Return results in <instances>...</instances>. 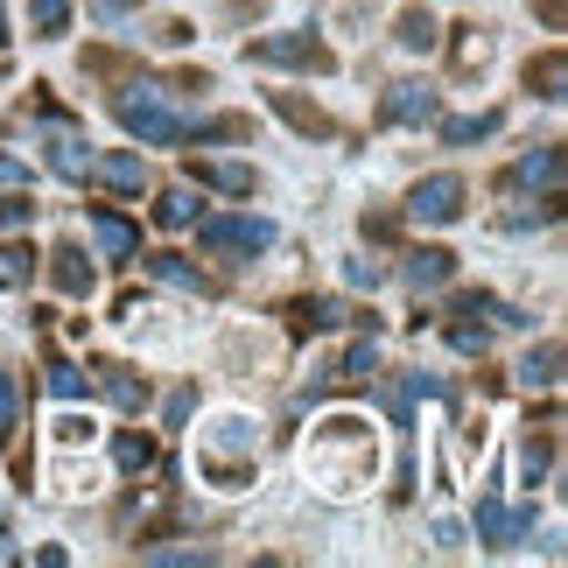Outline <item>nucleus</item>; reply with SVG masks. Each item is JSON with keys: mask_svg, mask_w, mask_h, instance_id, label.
<instances>
[{"mask_svg": "<svg viewBox=\"0 0 568 568\" xmlns=\"http://www.w3.org/2000/svg\"><path fill=\"white\" fill-rule=\"evenodd\" d=\"M120 126H126V134H141L148 148H176V141H190V120H183V113H169L155 92L120 99Z\"/></svg>", "mask_w": 568, "mask_h": 568, "instance_id": "1", "label": "nucleus"}, {"mask_svg": "<svg viewBox=\"0 0 568 568\" xmlns=\"http://www.w3.org/2000/svg\"><path fill=\"white\" fill-rule=\"evenodd\" d=\"M464 176H422L414 183V196H407V217L414 225H456L464 217Z\"/></svg>", "mask_w": 568, "mask_h": 568, "instance_id": "2", "label": "nucleus"}, {"mask_svg": "<svg viewBox=\"0 0 568 568\" xmlns=\"http://www.w3.org/2000/svg\"><path fill=\"white\" fill-rule=\"evenodd\" d=\"M196 239H204L211 253H267L274 225L267 217H196Z\"/></svg>", "mask_w": 568, "mask_h": 568, "instance_id": "3", "label": "nucleus"}, {"mask_svg": "<svg viewBox=\"0 0 568 568\" xmlns=\"http://www.w3.org/2000/svg\"><path fill=\"white\" fill-rule=\"evenodd\" d=\"M246 57H253V63H288V71H316V78L337 71V57L323 50L316 36H260Z\"/></svg>", "mask_w": 568, "mask_h": 568, "instance_id": "4", "label": "nucleus"}, {"mask_svg": "<svg viewBox=\"0 0 568 568\" xmlns=\"http://www.w3.org/2000/svg\"><path fill=\"white\" fill-rule=\"evenodd\" d=\"M379 120H386V126H414V120H435V92H428V84H414V78L386 84V99H379Z\"/></svg>", "mask_w": 568, "mask_h": 568, "instance_id": "5", "label": "nucleus"}, {"mask_svg": "<svg viewBox=\"0 0 568 568\" xmlns=\"http://www.w3.org/2000/svg\"><path fill=\"white\" fill-rule=\"evenodd\" d=\"M477 534H485L491 548H513V540L534 534V513H513V506H498V498H477Z\"/></svg>", "mask_w": 568, "mask_h": 568, "instance_id": "6", "label": "nucleus"}, {"mask_svg": "<svg viewBox=\"0 0 568 568\" xmlns=\"http://www.w3.org/2000/svg\"><path fill=\"white\" fill-rule=\"evenodd\" d=\"M92 239H99L113 260H134V253H141V225H126L120 211H92Z\"/></svg>", "mask_w": 568, "mask_h": 568, "instance_id": "7", "label": "nucleus"}, {"mask_svg": "<svg viewBox=\"0 0 568 568\" xmlns=\"http://www.w3.org/2000/svg\"><path fill=\"white\" fill-rule=\"evenodd\" d=\"M50 281H57L63 295L84 302V295H92V260H84L78 246H57V253H50Z\"/></svg>", "mask_w": 568, "mask_h": 568, "instance_id": "8", "label": "nucleus"}, {"mask_svg": "<svg viewBox=\"0 0 568 568\" xmlns=\"http://www.w3.org/2000/svg\"><path fill=\"white\" fill-rule=\"evenodd\" d=\"M407 288H443V281L456 274V253H443V246H422V253H407Z\"/></svg>", "mask_w": 568, "mask_h": 568, "instance_id": "9", "label": "nucleus"}, {"mask_svg": "<svg viewBox=\"0 0 568 568\" xmlns=\"http://www.w3.org/2000/svg\"><path fill=\"white\" fill-rule=\"evenodd\" d=\"M50 162H57V176H71V183H78V176H92V162H99V155H92V148H84L78 134H63V126H57V134H50Z\"/></svg>", "mask_w": 568, "mask_h": 568, "instance_id": "10", "label": "nucleus"}, {"mask_svg": "<svg viewBox=\"0 0 568 568\" xmlns=\"http://www.w3.org/2000/svg\"><path fill=\"white\" fill-rule=\"evenodd\" d=\"M196 217H204V204H196L190 190H162L155 196V225L162 232H183V225H196Z\"/></svg>", "mask_w": 568, "mask_h": 568, "instance_id": "11", "label": "nucleus"}, {"mask_svg": "<svg viewBox=\"0 0 568 568\" xmlns=\"http://www.w3.org/2000/svg\"><path fill=\"white\" fill-rule=\"evenodd\" d=\"M498 126H506V113H464V120H443V141L449 148H470V141H491Z\"/></svg>", "mask_w": 568, "mask_h": 568, "instance_id": "12", "label": "nucleus"}, {"mask_svg": "<svg viewBox=\"0 0 568 568\" xmlns=\"http://www.w3.org/2000/svg\"><path fill=\"white\" fill-rule=\"evenodd\" d=\"M92 176H105L113 190L134 196V190H148V162L141 155H105V162H92Z\"/></svg>", "mask_w": 568, "mask_h": 568, "instance_id": "13", "label": "nucleus"}, {"mask_svg": "<svg viewBox=\"0 0 568 568\" xmlns=\"http://www.w3.org/2000/svg\"><path fill=\"white\" fill-rule=\"evenodd\" d=\"M393 42H400V50H435V14L428 8H407L400 21H393Z\"/></svg>", "mask_w": 568, "mask_h": 568, "instance_id": "14", "label": "nucleus"}, {"mask_svg": "<svg viewBox=\"0 0 568 568\" xmlns=\"http://www.w3.org/2000/svg\"><path fill=\"white\" fill-rule=\"evenodd\" d=\"M555 379H561V344H540L519 358V386H555Z\"/></svg>", "mask_w": 568, "mask_h": 568, "instance_id": "15", "label": "nucleus"}, {"mask_svg": "<svg viewBox=\"0 0 568 568\" xmlns=\"http://www.w3.org/2000/svg\"><path fill=\"white\" fill-rule=\"evenodd\" d=\"M519 183H534V190H561V155H555V148H534V155L527 162H519Z\"/></svg>", "mask_w": 568, "mask_h": 568, "instance_id": "16", "label": "nucleus"}, {"mask_svg": "<svg viewBox=\"0 0 568 568\" xmlns=\"http://www.w3.org/2000/svg\"><path fill=\"white\" fill-rule=\"evenodd\" d=\"M196 183H211V190H232V196H246V190H253V169H239V162H196Z\"/></svg>", "mask_w": 568, "mask_h": 568, "instance_id": "17", "label": "nucleus"}, {"mask_svg": "<svg viewBox=\"0 0 568 568\" xmlns=\"http://www.w3.org/2000/svg\"><path fill=\"white\" fill-rule=\"evenodd\" d=\"M99 386H105V393H113V400H120V407H141V400H148V386H141L134 373H126V365H99Z\"/></svg>", "mask_w": 568, "mask_h": 568, "instance_id": "18", "label": "nucleus"}, {"mask_svg": "<svg viewBox=\"0 0 568 568\" xmlns=\"http://www.w3.org/2000/svg\"><path fill=\"white\" fill-rule=\"evenodd\" d=\"M113 464H120V470H148V464H155V443L126 428V435H113Z\"/></svg>", "mask_w": 568, "mask_h": 568, "instance_id": "19", "label": "nucleus"}, {"mask_svg": "<svg viewBox=\"0 0 568 568\" xmlns=\"http://www.w3.org/2000/svg\"><path fill=\"white\" fill-rule=\"evenodd\" d=\"M211 449H246L253 456V422H246V414H225V422L211 428Z\"/></svg>", "mask_w": 568, "mask_h": 568, "instance_id": "20", "label": "nucleus"}, {"mask_svg": "<svg viewBox=\"0 0 568 568\" xmlns=\"http://www.w3.org/2000/svg\"><path fill=\"white\" fill-rule=\"evenodd\" d=\"M274 105H281V120H288V126H302V134H331V120H323L316 105H302V99H288V92H281Z\"/></svg>", "mask_w": 568, "mask_h": 568, "instance_id": "21", "label": "nucleus"}, {"mask_svg": "<svg viewBox=\"0 0 568 568\" xmlns=\"http://www.w3.org/2000/svg\"><path fill=\"white\" fill-rule=\"evenodd\" d=\"M29 21H36V36H63L71 29V0H36Z\"/></svg>", "mask_w": 568, "mask_h": 568, "instance_id": "22", "label": "nucleus"}, {"mask_svg": "<svg viewBox=\"0 0 568 568\" xmlns=\"http://www.w3.org/2000/svg\"><path fill=\"white\" fill-rule=\"evenodd\" d=\"M148 267H155L162 281H176V288H196V295H204V274H196L190 260H176V253H155V260H148Z\"/></svg>", "mask_w": 568, "mask_h": 568, "instance_id": "23", "label": "nucleus"}, {"mask_svg": "<svg viewBox=\"0 0 568 568\" xmlns=\"http://www.w3.org/2000/svg\"><path fill=\"white\" fill-rule=\"evenodd\" d=\"M527 84H540V99H561V50H548L540 63H527Z\"/></svg>", "mask_w": 568, "mask_h": 568, "instance_id": "24", "label": "nucleus"}, {"mask_svg": "<svg viewBox=\"0 0 568 568\" xmlns=\"http://www.w3.org/2000/svg\"><path fill=\"white\" fill-rule=\"evenodd\" d=\"M331 323H344L337 302H295V331H331Z\"/></svg>", "mask_w": 568, "mask_h": 568, "instance_id": "25", "label": "nucleus"}, {"mask_svg": "<svg viewBox=\"0 0 568 568\" xmlns=\"http://www.w3.org/2000/svg\"><path fill=\"white\" fill-rule=\"evenodd\" d=\"M29 274H36V246H21V239L0 246V281H29Z\"/></svg>", "mask_w": 568, "mask_h": 568, "instance_id": "26", "label": "nucleus"}, {"mask_svg": "<svg viewBox=\"0 0 568 568\" xmlns=\"http://www.w3.org/2000/svg\"><path fill=\"white\" fill-rule=\"evenodd\" d=\"M36 217V196L29 190H14V196H0V232H21Z\"/></svg>", "mask_w": 568, "mask_h": 568, "instance_id": "27", "label": "nucleus"}, {"mask_svg": "<svg viewBox=\"0 0 568 568\" xmlns=\"http://www.w3.org/2000/svg\"><path fill=\"white\" fill-rule=\"evenodd\" d=\"M50 393H57V400H78V393H84V373H78V365H50Z\"/></svg>", "mask_w": 568, "mask_h": 568, "instance_id": "28", "label": "nucleus"}, {"mask_svg": "<svg viewBox=\"0 0 568 568\" xmlns=\"http://www.w3.org/2000/svg\"><path fill=\"white\" fill-rule=\"evenodd\" d=\"M14 407H21V393H14V379H8V373H0V435L14 428Z\"/></svg>", "mask_w": 568, "mask_h": 568, "instance_id": "29", "label": "nucleus"}, {"mask_svg": "<svg viewBox=\"0 0 568 568\" xmlns=\"http://www.w3.org/2000/svg\"><path fill=\"white\" fill-rule=\"evenodd\" d=\"M449 344H456V352H485V331H477V323H456Z\"/></svg>", "mask_w": 568, "mask_h": 568, "instance_id": "30", "label": "nucleus"}, {"mask_svg": "<svg viewBox=\"0 0 568 568\" xmlns=\"http://www.w3.org/2000/svg\"><path fill=\"white\" fill-rule=\"evenodd\" d=\"M519 470H527V485H534V477H548V449H540V443H527V456H519Z\"/></svg>", "mask_w": 568, "mask_h": 568, "instance_id": "31", "label": "nucleus"}, {"mask_svg": "<svg viewBox=\"0 0 568 568\" xmlns=\"http://www.w3.org/2000/svg\"><path fill=\"white\" fill-rule=\"evenodd\" d=\"M373 365H379V358H373V344H358V352L344 358V373H352V379H365V373H373Z\"/></svg>", "mask_w": 568, "mask_h": 568, "instance_id": "32", "label": "nucleus"}, {"mask_svg": "<svg viewBox=\"0 0 568 568\" xmlns=\"http://www.w3.org/2000/svg\"><path fill=\"white\" fill-rule=\"evenodd\" d=\"M0 183H29V162H14V155H0Z\"/></svg>", "mask_w": 568, "mask_h": 568, "instance_id": "33", "label": "nucleus"}, {"mask_svg": "<svg viewBox=\"0 0 568 568\" xmlns=\"http://www.w3.org/2000/svg\"><path fill=\"white\" fill-rule=\"evenodd\" d=\"M134 0H92V14H126Z\"/></svg>", "mask_w": 568, "mask_h": 568, "instance_id": "34", "label": "nucleus"}, {"mask_svg": "<svg viewBox=\"0 0 568 568\" xmlns=\"http://www.w3.org/2000/svg\"><path fill=\"white\" fill-rule=\"evenodd\" d=\"M0 50H8V8H0Z\"/></svg>", "mask_w": 568, "mask_h": 568, "instance_id": "35", "label": "nucleus"}]
</instances>
